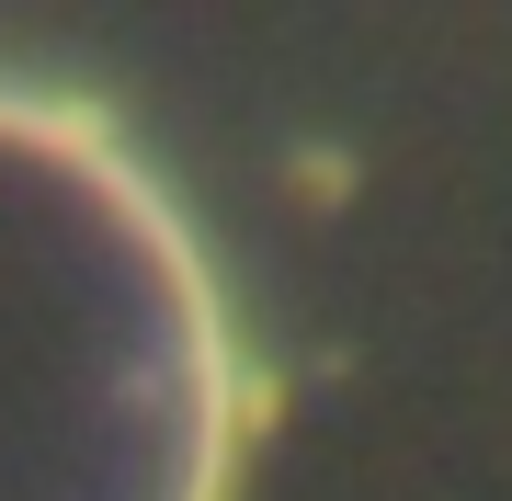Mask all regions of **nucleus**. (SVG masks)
<instances>
[{"mask_svg": "<svg viewBox=\"0 0 512 501\" xmlns=\"http://www.w3.org/2000/svg\"><path fill=\"white\" fill-rule=\"evenodd\" d=\"M239 353L194 228L92 103L0 80V501H228Z\"/></svg>", "mask_w": 512, "mask_h": 501, "instance_id": "obj_1", "label": "nucleus"}]
</instances>
